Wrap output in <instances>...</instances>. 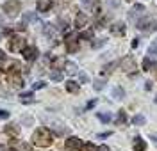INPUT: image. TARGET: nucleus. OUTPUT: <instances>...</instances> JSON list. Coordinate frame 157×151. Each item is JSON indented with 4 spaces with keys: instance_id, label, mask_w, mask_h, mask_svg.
Segmentation results:
<instances>
[{
    "instance_id": "obj_1",
    "label": "nucleus",
    "mask_w": 157,
    "mask_h": 151,
    "mask_svg": "<svg viewBox=\"0 0 157 151\" xmlns=\"http://www.w3.org/2000/svg\"><path fill=\"white\" fill-rule=\"evenodd\" d=\"M52 133H50L47 128H39V130L34 131V135H32V142L39 146V148H48L50 144H52Z\"/></svg>"
},
{
    "instance_id": "obj_2",
    "label": "nucleus",
    "mask_w": 157,
    "mask_h": 151,
    "mask_svg": "<svg viewBox=\"0 0 157 151\" xmlns=\"http://www.w3.org/2000/svg\"><path fill=\"white\" fill-rule=\"evenodd\" d=\"M20 9H21V4H20L18 0H11V2H6L4 4V13L7 16H11V18H14L20 13Z\"/></svg>"
},
{
    "instance_id": "obj_3",
    "label": "nucleus",
    "mask_w": 157,
    "mask_h": 151,
    "mask_svg": "<svg viewBox=\"0 0 157 151\" xmlns=\"http://www.w3.org/2000/svg\"><path fill=\"white\" fill-rule=\"evenodd\" d=\"M137 29L145 34H150L155 30V20L154 18H145V20H139L137 21Z\"/></svg>"
},
{
    "instance_id": "obj_4",
    "label": "nucleus",
    "mask_w": 157,
    "mask_h": 151,
    "mask_svg": "<svg viewBox=\"0 0 157 151\" xmlns=\"http://www.w3.org/2000/svg\"><path fill=\"white\" fill-rule=\"evenodd\" d=\"M25 48V39L21 36H14L13 39L9 41V50L11 52H20Z\"/></svg>"
},
{
    "instance_id": "obj_5",
    "label": "nucleus",
    "mask_w": 157,
    "mask_h": 151,
    "mask_svg": "<svg viewBox=\"0 0 157 151\" xmlns=\"http://www.w3.org/2000/svg\"><path fill=\"white\" fill-rule=\"evenodd\" d=\"M120 66H121V70L125 73H134L136 71V60L132 57H123L121 62H120Z\"/></svg>"
},
{
    "instance_id": "obj_6",
    "label": "nucleus",
    "mask_w": 157,
    "mask_h": 151,
    "mask_svg": "<svg viewBox=\"0 0 157 151\" xmlns=\"http://www.w3.org/2000/svg\"><path fill=\"white\" fill-rule=\"evenodd\" d=\"M141 14H145V5H143V4H134V7L128 11V20L136 21Z\"/></svg>"
},
{
    "instance_id": "obj_7",
    "label": "nucleus",
    "mask_w": 157,
    "mask_h": 151,
    "mask_svg": "<svg viewBox=\"0 0 157 151\" xmlns=\"http://www.w3.org/2000/svg\"><path fill=\"white\" fill-rule=\"evenodd\" d=\"M66 48H68L70 53L78 50V43H77V36L75 34H68L66 36Z\"/></svg>"
},
{
    "instance_id": "obj_8",
    "label": "nucleus",
    "mask_w": 157,
    "mask_h": 151,
    "mask_svg": "<svg viewBox=\"0 0 157 151\" xmlns=\"http://www.w3.org/2000/svg\"><path fill=\"white\" fill-rule=\"evenodd\" d=\"M80 146H82V142L77 137H70L66 141V149L68 151H77V149H80Z\"/></svg>"
},
{
    "instance_id": "obj_9",
    "label": "nucleus",
    "mask_w": 157,
    "mask_h": 151,
    "mask_svg": "<svg viewBox=\"0 0 157 151\" xmlns=\"http://www.w3.org/2000/svg\"><path fill=\"white\" fill-rule=\"evenodd\" d=\"M21 52H23V57L27 60H34L36 55H38V48H36V46H25Z\"/></svg>"
},
{
    "instance_id": "obj_10",
    "label": "nucleus",
    "mask_w": 157,
    "mask_h": 151,
    "mask_svg": "<svg viewBox=\"0 0 157 151\" xmlns=\"http://www.w3.org/2000/svg\"><path fill=\"white\" fill-rule=\"evenodd\" d=\"M111 34H114V36H123V34H125V23H121V21L113 23V25H111Z\"/></svg>"
},
{
    "instance_id": "obj_11",
    "label": "nucleus",
    "mask_w": 157,
    "mask_h": 151,
    "mask_svg": "<svg viewBox=\"0 0 157 151\" xmlns=\"http://www.w3.org/2000/svg\"><path fill=\"white\" fill-rule=\"evenodd\" d=\"M4 70L7 71V73H18V71L21 70V64H20L18 60H11L9 64L4 66Z\"/></svg>"
},
{
    "instance_id": "obj_12",
    "label": "nucleus",
    "mask_w": 157,
    "mask_h": 151,
    "mask_svg": "<svg viewBox=\"0 0 157 151\" xmlns=\"http://www.w3.org/2000/svg\"><path fill=\"white\" fill-rule=\"evenodd\" d=\"M132 149L134 151H145L147 149V142L143 141L141 137H136V139H134V144H132Z\"/></svg>"
},
{
    "instance_id": "obj_13",
    "label": "nucleus",
    "mask_w": 157,
    "mask_h": 151,
    "mask_svg": "<svg viewBox=\"0 0 157 151\" xmlns=\"http://www.w3.org/2000/svg\"><path fill=\"white\" fill-rule=\"evenodd\" d=\"M9 82L14 87H21L23 85V80H21V77H20L18 73H9Z\"/></svg>"
},
{
    "instance_id": "obj_14",
    "label": "nucleus",
    "mask_w": 157,
    "mask_h": 151,
    "mask_svg": "<svg viewBox=\"0 0 157 151\" xmlns=\"http://www.w3.org/2000/svg\"><path fill=\"white\" fill-rule=\"evenodd\" d=\"M86 23H88V16H86L84 13H78L77 18H75V27H77V29H82Z\"/></svg>"
},
{
    "instance_id": "obj_15",
    "label": "nucleus",
    "mask_w": 157,
    "mask_h": 151,
    "mask_svg": "<svg viewBox=\"0 0 157 151\" xmlns=\"http://www.w3.org/2000/svg\"><path fill=\"white\" fill-rule=\"evenodd\" d=\"M52 7V0H38V11L39 13H47Z\"/></svg>"
},
{
    "instance_id": "obj_16",
    "label": "nucleus",
    "mask_w": 157,
    "mask_h": 151,
    "mask_svg": "<svg viewBox=\"0 0 157 151\" xmlns=\"http://www.w3.org/2000/svg\"><path fill=\"white\" fill-rule=\"evenodd\" d=\"M143 68H145V71H152V70L157 68V62L152 60L150 57H145V60H143Z\"/></svg>"
},
{
    "instance_id": "obj_17",
    "label": "nucleus",
    "mask_w": 157,
    "mask_h": 151,
    "mask_svg": "<svg viewBox=\"0 0 157 151\" xmlns=\"http://www.w3.org/2000/svg\"><path fill=\"white\" fill-rule=\"evenodd\" d=\"M64 70H66L68 75H77L78 73V68L75 62H64Z\"/></svg>"
},
{
    "instance_id": "obj_18",
    "label": "nucleus",
    "mask_w": 157,
    "mask_h": 151,
    "mask_svg": "<svg viewBox=\"0 0 157 151\" xmlns=\"http://www.w3.org/2000/svg\"><path fill=\"white\" fill-rule=\"evenodd\" d=\"M20 101H21V103H25V105H29V103H34V94H32V92H23V94H21V96H20Z\"/></svg>"
},
{
    "instance_id": "obj_19",
    "label": "nucleus",
    "mask_w": 157,
    "mask_h": 151,
    "mask_svg": "<svg viewBox=\"0 0 157 151\" xmlns=\"http://www.w3.org/2000/svg\"><path fill=\"white\" fill-rule=\"evenodd\" d=\"M113 98H116V100H123V98H125V91H123V87L116 85V87L113 89Z\"/></svg>"
},
{
    "instance_id": "obj_20",
    "label": "nucleus",
    "mask_w": 157,
    "mask_h": 151,
    "mask_svg": "<svg viewBox=\"0 0 157 151\" xmlns=\"http://www.w3.org/2000/svg\"><path fill=\"white\" fill-rule=\"evenodd\" d=\"M66 91H68V92H73V94H77L78 91H80V85H78L77 82L70 80L68 84H66Z\"/></svg>"
},
{
    "instance_id": "obj_21",
    "label": "nucleus",
    "mask_w": 157,
    "mask_h": 151,
    "mask_svg": "<svg viewBox=\"0 0 157 151\" xmlns=\"http://www.w3.org/2000/svg\"><path fill=\"white\" fill-rule=\"evenodd\" d=\"M32 21H38V14L36 13H25L23 14V25L25 23H32Z\"/></svg>"
},
{
    "instance_id": "obj_22",
    "label": "nucleus",
    "mask_w": 157,
    "mask_h": 151,
    "mask_svg": "<svg viewBox=\"0 0 157 151\" xmlns=\"http://www.w3.org/2000/svg\"><path fill=\"white\" fill-rule=\"evenodd\" d=\"M6 133H7V135H18L20 128L14 126V124H7V126H6Z\"/></svg>"
},
{
    "instance_id": "obj_23",
    "label": "nucleus",
    "mask_w": 157,
    "mask_h": 151,
    "mask_svg": "<svg viewBox=\"0 0 157 151\" xmlns=\"http://www.w3.org/2000/svg\"><path fill=\"white\" fill-rule=\"evenodd\" d=\"M125 123H127V114H125V110H120L116 117V124H125Z\"/></svg>"
},
{
    "instance_id": "obj_24",
    "label": "nucleus",
    "mask_w": 157,
    "mask_h": 151,
    "mask_svg": "<svg viewBox=\"0 0 157 151\" xmlns=\"http://www.w3.org/2000/svg\"><path fill=\"white\" fill-rule=\"evenodd\" d=\"M43 32L48 36V38H54L56 36V30H54V25H50V23H47L45 25V29H43Z\"/></svg>"
},
{
    "instance_id": "obj_25",
    "label": "nucleus",
    "mask_w": 157,
    "mask_h": 151,
    "mask_svg": "<svg viewBox=\"0 0 157 151\" xmlns=\"http://www.w3.org/2000/svg\"><path fill=\"white\" fill-rule=\"evenodd\" d=\"M148 53L150 55H157V39H154L150 43V46H148Z\"/></svg>"
},
{
    "instance_id": "obj_26",
    "label": "nucleus",
    "mask_w": 157,
    "mask_h": 151,
    "mask_svg": "<svg viewBox=\"0 0 157 151\" xmlns=\"http://www.w3.org/2000/svg\"><path fill=\"white\" fill-rule=\"evenodd\" d=\"M50 77H52V80H54V82H61V80H63V73L57 71V70L52 71V75H50Z\"/></svg>"
},
{
    "instance_id": "obj_27",
    "label": "nucleus",
    "mask_w": 157,
    "mask_h": 151,
    "mask_svg": "<svg viewBox=\"0 0 157 151\" xmlns=\"http://www.w3.org/2000/svg\"><path fill=\"white\" fill-rule=\"evenodd\" d=\"M80 151H97V148H95V144L86 142V144H82V146H80Z\"/></svg>"
},
{
    "instance_id": "obj_28",
    "label": "nucleus",
    "mask_w": 157,
    "mask_h": 151,
    "mask_svg": "<svg viewBox=\"0 0 157 151\" xmlns=\"http://www.w3.org/2000/svg\"><path fill=\"white\" fill-rule=\"evenodd\" d=\"M93 87H95V91H102L104 87H105V82H104V80H95Z\"/></svg>"
},
{
    "instance_id": "obj_29",
    "label": "nucleus",
    "mask_w": 157,
    "mask_h": 151,
    "mask_svg": "<svg viewBox=\"0 0 157 151\" xmlns=\"http://www.w3.org/2000/svg\"><path fill=\"white\" fill-rule=\"evenodd\" d=\"M98 119L102 121V123H109V121H111V114H102V112H100V114H98Z\"/></svg>"
},
{
    "instance_id": "obj_30",
    "label": "nucleus",
    "mask_w": 157,
    "mask_h": 151,
    "mask_svg": "<svg viewBox=\"0 0 157 151\" xmlns=\"http://www.w3.org/2000/svg\"><path fill=\"white\" fill-rule=\"evenodd\" d=\"M132 123H134V124H145V117H143V116H134V117H132Z\"/></svg>"
},
{
    "instance_id": "obj_31",
    "label": "nucleus",
    "mask_w": 157,
    "mask_h": 151,
    "mask_svg": "<svg viewBox=\"0 0 157 151\" xmlns=\"http://www.w3.org/2000/svg\"><path fill=\"white\" fill-rule=\"evenodd\" d=\"M104 45H105V39H95L93 48H100V46H104Z\"/></svg>"
},
{
    "instance_id": "obj_32",
    "label": "nucleus",
    "mask_w": 157,
    "mask_h": 151,
    "mask_svg": "<svg viewBox=\"0 0 157 151\" xmlns=\"http://www.w3.org/2000/svg\"><path fill=\"white\" fill-rule=\"evenodd\" d=\"M113 68H116V62H113V64H107V66L104 68V73H105V75H109V73L113 71Z\"/></svg>"
},
{
    "instance_id": "obj_33",
    "label": "nucleus",
    "mask_w": 157,
    "mask_h": 151,
    "mask_svg": "<svg viewBox=\"0 0 157 151\" xmlns=\"http://www.w3.org/2000/svg\"><path fill=\"white\" fill-rule=\"evenodd\" d=\"M21 123H23V124H32L34 119H32L30 116H23V117H21Z\"/></svg>"
},
{
    "instance_id": "obj_34",
    "label": "nucleus",
    "mask_w": 157,
    "mask_h": 151,
    "mask_svg": "<svg viewBox=\"0 0 157 151\" xmlns=\"http://www.w3.org/2000/svg\"><path fill=\"white\" fill-rule=\"evenodd\" d=\"M80 38H84V39H91V38H93V32H91V30H86V32H82Z\"/></svg>"
},
{
    "instance_id": "obj_35",
    "label": "nucleus",
    "mask_w": 157,
    "mask_h": 151,
    "mask_svg": "<svg viewBox=\"0 0 157 151\" xmlns=\"http://www.w3.org/2000/svg\"><path fill=\"white\" fill-rule=\"evenodd\" d=\"M9 117V112L4 110V109H0V119H7Z\"/></svg>"
},
{
    "instance_id": "obj_36",
    "label": "nucleus",
    "mask_w": 157,
    "mask_h": 151,
    "mask_svg": "<svg viewBox=\"0 0 157 151\" xmlns=\"http://www.w3.org/2000/svg\"><path fill=\"white\" fill-rule=\"evenodd\" d=\"M32 87H34V89H43V87H45V82H36Z\"/></svg>"
},
{
    "instance_id": "obj_37",
    "label": "nucleus",
    "mask_w": 157,
    "mask_h": 151,
    "mask_svg": "<svg viewBox=\"0 0 157 151\" xmlns=\"http://www.w3.org/2000/svg\"><path fill=\"white\" fill-rule=\"evenodd\" d=\"M66 27H68V23H66V21H64V20H59V29L64 30Z\"/></svg>"
},
{
    "instance_id": "obj_38",
    "label": "nucleus",
    "mask_w": 157,
    "mask_h": 151,
    "mask_svg": "<svg viewBox=\"0 0 157 151\" xmlns=\"http://www.w3.org/2000/svg\"><path fill=\"white\" fill-rule=\"evenodd\" d=\"M109 2V5H111V7H118V5H120V2H118V0H107Z\"/></svg>"
},
{
    "instance_id": "obj_39",
    "label": "nucleus",
    "mask_w": 157,
    "mask_h": 151,
    "mask_svg": "<svg viewBox=\"0 0 157 151\" xmlns=\"http://www.w3.org/2000/svg\"><path fill=\"white\" fill-rule=\"evenodd\" d=\"M97 151H111V149H109V146H105V144H102V146H100V148H98Z\"/></svg>"
},
{
    "instance_id": "obj_40",
    "label": "nucleus",
    "mask_w": 157,
    "mask_h": 151,
    "mask_svg": "<svg viewBox=\"0 0 157 151\" xmlns=\"http://www.w3.org/2000/svg\"><path fill=\"white\" fill-rule=\"evenodd\" d=\"M80 82H88V75L86 73H80Z\"/></svg>"
},
{
    "instance_id": "obj_41",
    "label": "nucleus",
    "mask_w": 157,
    "mask_h": 151,
    "mask_svg": "<svg viewBox=\"0 0 157 151\" xmlns=\"http://www.w3.org/2000/svg\"><path fill=\"white\" fill-rule=\"evenodd\" d=\"M80 2H82V5H86V7L91 5V0H80Z\"/></svg>"
},
{
    "instance_id": "obj_42",
    "label": "nucleus",
    "mask_w": 157,
    "mask_h": 151,
    "mask_svg": "<svg viewBox=\"0 0 157 151\" xmlns=\"http://www.w3.org/2000/svg\"><path fill=\"white\" fill-rule=\"evenodd\" d=\"M4 60H6V53L0 50V62H4Z\"/></svg>"
},
{
    "instance_id": "obj_43",
    "label": "nucleus",
    "mask_w": 157,
    "mask_h": 151,
    "mask_svg": "<svg viewBox=\"0 0 157 151\" xmlns=\"http://www.w3.org/2000/svg\"><path fill=\"white\" fill-rule=\"evenodd\" d=\"M145 89H147V91H150V89H152V82H147V85H145Z\"/></svg>"
},
{
    "instance_id": "obj_44",
    "label": "nucleus",
    "mask_w": 157,
    "mask_h": 151,
    "mask_svg": "<svg viewBox=\"0 0 157 151\" xmlns=\"http://www.w3.org/2000/svg\"><path fill=\"white\" fill-rule=\"evenodd\" d=\"M150 137H152V139H154V141L157 142V135H150Z\"/></svg>"
},
{
    "instance_id": "obj_45",
    "label": "nucleus",
    "mask_w": 157,
    "mask_h": 151,
    "mask_svg": "<svg viewBox=\"0 0 157 151\" xmlns=\"http://www.w3.org/2000/svg\"><path fill=\"white\" fill-rule=\"evenodd\" d=\"M0 151H6V148H4V146H2V144H0Z\"/></svg>"
},
{
    "instance_id": "obj_46",
    "label": "nucleus",
    "mask_w": 157,
    "mask_h": 151,
    "mask_svg": "<svg viewBox=\"0 0 157 151\" xmlns=\"http://www.w3.org/2000/svg\"><path fill=\"white\" fill-rule=\"evenodd\" d=\"M2 23H4V20H2V16H0V25H2Z\"/></svg>"
},
{
    "instance_id": "obj_47",
    "label": "nucleus",
    "mask_w": 157,
    "mask_h": 151,
    "mask_svg": "<svg viewBox=\"0 0 157 151\" xmlns=\"http://www.w3.org/2000/svg\"><path fill=\"white\" fill-rule=\"evenodd\" d=\"M127 2H134V0H127Z\"/></svg>"
},
{
    "instance_id": "obj_48",
    "label": "nucleus",
    "mask_w": 157,
    "mask_h": 151,
    "mask_svg": "<svg viewBox=\"0 0 157 151\" xmlns=\"http://www.w3.org/2000/svg\"><path fill=\"white\" fill-rule=\"evenodd\" d=\"M9 151H16V149H9Z\"/></svg>"
},
{
    "instance_id": "obj_49",
    "label": "nucleus",
    "mask_w": 157,
    "mask_h": 151,
    "mask_svg": "<svg viewBox=\"0 0 157 151\" xmlns=\"http://www.w3.org/2000/svg\"><path fill=\"white\" fill-rule=\"evenodd\" d=\"M155 103H157V98H155Z\"/></svg>"
}]
</instances>
